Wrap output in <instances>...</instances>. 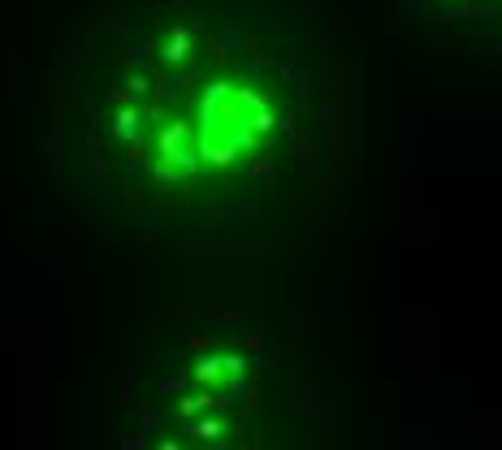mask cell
<instances>
[{
	"mask_svg": "<svg viewBox=\"0 0 502 450\" xmlns=\"http://www.w3.org/2000/svg\"><path fill=\"white\" fill-rule=\"evenodd\" d=\"M208 52L213 61H230L234 52H242V18H221L208 30Z\"/></svg>",
	"mask_w": 502,
	"mask_h": 450,
	"instance_id": "1",
	"label": "cell"
},
{
	"mask_svg": "<svg viewBox=\"0 0 502 450\" xmlns=\"http://www.w3.org/2000/svg\"><path fill=\"white\" fill-rule=\"evenodd\" d=\"M278 74L290 78V87L299 91V100L312 95V52H295L290 61H278Z\"/></svg>",
	"mask_w": 502,
	"mask_h": 450,
	"instance_id": "2",
	"label": "cell"
},
{
	"mask_svg": "<svg viewBox=\"0 0 502 450\" xmlns=\"http://www.w3.org/2000/svg\"><path fill=\"white\" fill-rule=\"evenodd\" d=\"M186 52H191V30L186 26H173L169 39H165V48H160V57H165V61H182Z\"/></svg>",
	"mask_w": 502,
	"mask_h": 450,
	"instance_id": "3",
	"label": "cell"
},
{
	"mask_svg": "<svg viewBox=\"0 0 502 450\" xmlns=\"http://www.w3.org/2000/svg\"><path fill=\"white\" fill-rule=\"evenodd\" d=\"M264 70H278V52H251V57H242V74H247V78H260Z\"/></svg>",
	"mask_w": 502,
	"mask_h": 450,
	"instance_id": "4",
	"label": "cell"
},
{
	"mask_svg": "<svg viewBox=\"0 0 502 450\" xmlns=\"http://www.w3.org/2000/svg\"><path fill=\"white\" fill-rule=\"evenodd\" d=\"M152 61V43L148 39H135L131 48H126V66H131L135 74H143V66Z\"/></svg>",
	"mask_w": 502,
	"mask_h": 450,
	"instance_id": "5",
	"label": "cell"
},
{
	"mask_svg": "<svg viewBox=\"0 0 502 450\" xmlns=\"http://www.w3.org/2000/svg\"><path fill=\"white\" fill-rule=\"evenodd\" d=\"M160 424H165V411H160V407H143L139 411V438H148V433L160 429Z\"/></svg>",
	"mask_w": 502,
	"mask_h": 450,
	"instance_id": "6",
	"label": "cell"
},
{
	"mask_svg": "<svg viewBox=\"0 0 502 450\" xmlns=\"http://www.w3.org/2000/svg\"><path fill=\"white\" fill-rule=\"evenodd\" d=\"M113 130H117L122 139H131V143H135V135H139V112H131V108L117 112V126H113Z\"/></svg>",
	"mask_w": 502,
	"mask_h": 450,
	"instance_id": "7",
	"label": "cell"
},
{
	"mask_svg": "<svg viewBox=\"0 0 502 450\" xmlns=\"http://www.w3.org/2000/svg\"><path fill=\"white\" fill-rule=\"evenodd\" d=\"M44 152H48V165H52V169H61V130H57V126L48 130V139H44Z\"/></svg>",
	"mask_w": 502,
	"mask_h": 450,
	"instance_id": "8",
	"label": "cell"
},
{
	"mask_svg": "<svg viewBox=\"0 0 502 450\" xmlns=\"http://www.w3.org/2000/svg\"><path fill=\"white\" fill-rule=\"evenodd\" d=\"M186 87V74H165L160 78V100H169V95H177Z\"/></svg>",
	"mask_w": 502,
	"mask_h": 450,
	"instance_id": "9",
	"label": "cell"
},
{
	"mask_svg": "<svg viewBox=\"0 0 502 450\" xmlns=\"http://www.w3.org/2000/svg\"><path fill=\"white\" fill-rule=\"evenodd\" d=\"M117 398H122V403H135V373H131V368L117 377Z\"/></svg>",
	"mask_w": 502,
	"mask_h": 450,
	"instance_id": "10",
	"label": "cell"
},
{
	"mask_svg": "<svg viewBox=\"0 0 502 450\" xmlns=\"http://www.w3.org/2000/svg\"><path fill=\"white\" fill-rule=\"evenodd\" d=\"M195 373H200V381H217L221 377V360H200Z\"/></svg>",
	"mask_w": 502,
	"mask_h": 450,
	"instance_id": "11",
	"label": "cell"
},
{
	"mask_svg": "<svg viewBox=\"0 0 502 450\" xmlns=\"http://www.w3.org/2000/svg\"><path fill=\"white\" fill-rule=\"evenodd\" d=\"M156 178L160 182H177V178H182V169H177L173 160H160V165H156Z\"/></svg>",
	"mask_w": 502,
	"mask_h": 450,
	"instance_id": "12",
	"label": "cell"
},
{
	"mask_svg": "<svg viewBox=\"0 0 502 450\" xmlns=\"http://www.w3.org/2000/svg\"><path fill=\"white\" fill-rule=\"evenodd\" d=\"M191 433H195V438H217V420H204V424H191Z\"/></svg>",
	"mask_w": 502,
	"mask_h": 450,
	"instance_id": "13",
	"label": "cell"
},
{
	"mask_svg": "<svg viewBox=\"0 0 502 450\" xmlns=\"http://www.w3.org/2000/svg\"><path fill=\"white\" fill-rule=\"evenodd\" d=\"M251 173H255V178H269V173H273V156H260V160L251 165Z\"/></svg>",
	"mask_w": 502,
	"mask_h": 450,
	"instance_id": "14",
	"label": "cell"
},
{
	"mask_svg": "<svg viewBox=\"0 0 502 450\" xmlns=\"http://www.w3.org/2000/svg\"><path fill=\"white\" fill-rule=\"evenodd\" d=\"M242 342H247V351H251V355H264V338H260V333H247Z\"/></svg>",
	"mask_w": 502,
	"mask_h": 450,
	"instance_id": "15",
	"label": "cell"
},
{
	"mask_svg": "<svg viewBox=\"0 0 502 450\" xmlns=\"http://www.w3.org/2000/svg\"><path fill=\"white\" fill-rule=\"evenodd\" d=\"M148 87H152V83H148V78H143V74H131V91H135V95H143Z\"/></svg>",
	"mask_w": 502,
	"mask_h": 450,
	"instance_id": "16",
	"label": "cell"
},
{
	"mask_svg": "<svg viewBox=\"0 0 502 450\" xmlns=\"http://www.w3.org/2000/svg\"><path fill=\"white\" fill-rule=\"evenodd\" d=\"M143 442H148V438H139V433H135L131 442H122V450H143Z\"/></svg>",
	"mask_w": 502,
	"mask_h": 450,
	"instance_id": "17",
	"label": "cell"
},
{
	"mask_svg": "<svg viewBox=\"0 0 502 450\" xmlns=\"http://www.w3.org/2000/svg\"><path fill=\"white\" fill-rule=\"evenodd\" d=\"M160 5H186V0H160Z\"/></svg>",
	"mask_w": 502,
	"mask_h": 450,
	"instance_id": "18",
	"label": "cell"
},
{
	"mask_svg": "<svg viewBox=\"0 0 502 450\" xmlns=\"http://www.w3.org/2000/svg\"><path fill=\"white\" fill-rule=\"evenodd\" d=\"M160 450H177V446H173V442H165V446H160Z\"/></svg>",
	"mask_w": 502,
	"mask_h": 450,
	"instance_id": "19",
	"label": "cell"
}]
</instances>
